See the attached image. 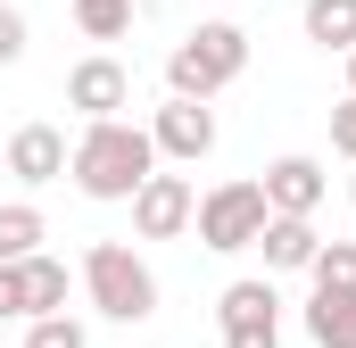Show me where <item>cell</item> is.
<instances>
[{"instance_id":"4","label":"cell","mask_w":356,"mask_h":348,"mask_svg":"<svg viewBox=\"0 0 356 348\" xmlns=\"http://www.w3.org/2000/svg\"><path fill=\"white\" fill-rule=\"evenodd\" d=\"M266 191L241 174V182H216L207 199H199V216H191V232H199V249H216V258H241V249H257V232H266Z\"/></svg>"},{"instance_id":"6","label":"cell","mask_w":356,"mask_h":348,"mask_svg":"<svg viewBox=\"0 0 356 348\" xmlns=\"http://www.w3.org/2000/svg\"><path fill=\"white\" fill-rule=\"evenodd\" d=\"M149 150H158V166H199V158L216 150V108L166 100V108L149 116Z\"/></svg>"},{"instance_id":"11","label":"cell","mask_w":356,"mask_h":348,"mask_svg":"<svg viewBox=\"0 0 356 348\" xmlns=\"http://www.w3.org/2000/svg\"><path fill=\"white\" fill-rule=\"evenodd\" d=\"M257 249H266V274H307L315 249H323V232H315V216H266Z\"/></svg>"},{"instance_id":"20","label":"cell","mask_w":356,"mask_h":348,"mask_svg":"<svg viewBox=\"0 0 356 348\" xmlns=\"http://www.w3.org/2000/svg\"><path fill=\"white\" fill-rule=\"evenodd\" d=\"M17 58H25V8L0 0V67H17Z\"/></svg>"},{"instance_id":"12","label":"cell","mask_w":356,"mask_h":348,"mask_svg":"<svg viewBox=\"0 0 356 348\" xmlns=\"http://www.w3.org/2000/svg\"><path fill=\"white\" fill-rule=\"evenodd\" d=\"M307 340L315 348H356V290H315L307 299Z\"/></svg>"},{"instance_id":"2","label":"cell","mask_w":356,"mask_h":348,"mask_svg":"<svg viewBox=\"0 0 356 348\" xmlns=\"http://www.w3.org/2000/svg\"><path fill=\"white\" fill-rule=\"evenodd\" d=\"M249 75V33L232 25V17H207V25H191L175 50H166V100H216V91H232Z\"/></svg>"},{"instance_id":"13","label":"cell","mask_w":356,"mask_h":348,"mask_svg":"<svg viewBox=\"0 0 356 348\" xmlns=\"http://www.w3.org/2000/svg\"><path fill=\"white\" fill-rule=\"evenodd\" d=\"M42 241H50L42 207H33V199H8V207H0V265H25V258H42Z\"/></svg>"},{"instance_id":"8","label":"cell","mask_w":356,"mask_h":348,"mask_svg":"<svg viewBox=\"0 0 356 348\" xmlns=\"http://www.w3.org/2000/svg\"><path fill=\"white\" fill-rule=\"evenodd\" d=\"M67 150H75V141H67L58 125H17V133L0 141V166L42 191V182H67Z\"/></svg>"},{"instance_id":"1","label":"cell","mask_w":356,"mask_h":348,"mask_svg":"<svg viewBox=\"0 0 356 348\" xmlns=\"http://www.w3.org/2000/svg\"><path fill=\"white\" fill-rule=\"evenodd\" d=\"M67 174H75L83 199H124V207H133V191L158 174L149 125H133V116H116V125H83L75 150H67Z\"/></svg>"},{"instance_id":"18","label":"cell","mask_w":356,"mask_h":348,"mask_svg":"<svg viewBox=\"0 0 356 348\" xmlns=\"http://www.w3.org/2000/svg\"><path fill=\"white\" fill-rule=\"evenodd\" d=\"M25 348H91V340H83L75 315H33V324H25Z\"/></svg>"},{"instance_id":"10","label":"cell","mask_w":356,"mask_h":348,"mask_svg":"<svg viewBox=\"0 0 356 348\" xmlns=\"http://www.w3.org/2000/svg\"><path fill=\"white\" fill-rule=\"evenodd\" d=\"M216 324H224V332H282V290H273V274L224 282V299H216Z\"/></svg>"},{"instance_id":"16","label":"cell","mask_w":356,"mask_h":348,"mask_svg":"<svg viewBox=\"0 0 356 348\" xmlns=\"http://www.w3.org/2000/svg\"><path fill=\"white\" fill-rule=\"evenodd\" d=\"M25 299H33V315H67V265L25 258Z\"/></svg>"},{"instance_id":"5","label":"cell","mask_w":356,"mask_h":348,"mask_svg":"<svg viewBox=\"0 0 356 348\" xmlns=\"http://www.w3.org/2000/svg\"><path fill=\"white\" fill-rule=\"evenodd\" d=\"M67 108L83 116V125H116L124 108H133V75H124V58H108V50H91L67 67Z\"/></svg>"},{"instance_id":"7","label":"cell","mask_w":356,"mask_h":348,"mask_svg":"<svg viewBox=\"0 0 356 348\" xmlns=\"http://www.w3.org/2000/svg\"><path fill=\"white\" fill-rule=\"evenodd\" d=\"M191 216H199L191 174H149V182L133 191V232H141V241H182Z\"/></svg>"},{"instance_id":"24","label":"cell","mask_w":356,"mask_h":348,"mask_svg":"<svg viewBox=\"0 0 356 348\" xmlns=\"http://www.w3.org/2000/svg\"><path fill=\"white\" fill-rule=\"evenodd\" d=\"M348 207H356V174H348Z\"/></svg>"},{"instance_id":"21","label":"cell","mask_w":356,"mask_h":348,"mask_svg":"<svg viewBox=\"0 0 356 348\" xmlns=\"http://www.w3.org/2000/svg\"><path fill=\"white\" fill-rule=\"evenodd\" d=\"M332 150H340V158H356V100H340V108H332Z\"/></svg>"},{"instance_id":"17","label":"cell","mask_w":356,"mask_h":348,"mask_svg":"<svg viewBox=\"0 0 356 348\" xmlns=\"http://www.w3.org/2000/svg\"><path fill=\"white\" fill-rule=\"evenodd\" d=\"M307 274H315V290H356V241H323Z\"/></svg>"},{"instance_id":"14","label":"cell","mask_w":356,"mask_h":348,"mask_svg":"<svg viewBox=\"0 0 356 348\" xmlns=\"http://www.w3.org/2000/svg\"><path fill=\"white\" fill-rule=\"evenodd\" d=\"M298 25H307V42H315V50H340V58L356 50V0H307V17H298Z\"/></svg>"},{"instance_id":"23","label":"cell","mask_w":356,"mask_h":348,"mask_svg":"<svg viewBox=\"0 0 356 348\" xmlns=\"http://www.w3.org/2000/svg\"><path fill=\"white\" fill-rule=\"evenodd\" d=\"M348 100H356V50H348Z\"/></svg>"},{"instance_id":"3","label":"cell","mask_w":356,"mask_h":348,"mask_svg":"<svg viewBox=\"0 0 356 348\" xmlns=\"http://www.w3.org/2000/svg\"><path fill=\"white\" fill-rule=\"evenodd\" d=\"M83 290H91V307L108 324H149L158 315V274H149L141 249H124V241H91L83 249Z\"/></svg>"},{"instance_id":"19","label":"cell","mask_w":356,"mask_h":348,"mask_svg":"<svg viewBox=\"0 0 356 348\" xmlns=\"http://www.w3.org/2000/svg\"><path fill=\"white\" fill-rule=\"evenodd\" d=\"M0 324H33V299H25V265H0Z\"/></svg>"},{"instance_id":"15","label":"cell","mask_w":356,"mask_h":348,"mask_svg":"<svg viewBox=\"0 0 356 348\" xmlns=\"http://www.w3.org/2000/svg\"><path fill=\"white\" fill-rule=\"evenodd\" d=\"M133 17H141V0H75L83 42H124V33H133Z\"/></svg>"},{"instance_id":"9","label":"cell","mask_w":356,"mask_h":348,"mask_svg":"<svg viewBox=\"0 0 356 348\" xmlns=\"http://www.w3.org/2000/svg\"><path fill=\"white\" fill-rule=\"evenodd\" d=\"M257 191H266V207H273V216H315L332 182H323V158L290 150V158H273V166L257 174Z\"/></svg>"},{"instance_id":"22","label":"cell","mask_w":356,"mask_h":348,"mask_svg":"<svg viewBox=\"0 0 356 348\" xmlns=\"http://www.w3.org/2000/svg\"><path fill=\"white\" fill-rule=\"evenodd\" d=\"M224 348H282V332H224Z\"/></svg>"}]
</instances>
